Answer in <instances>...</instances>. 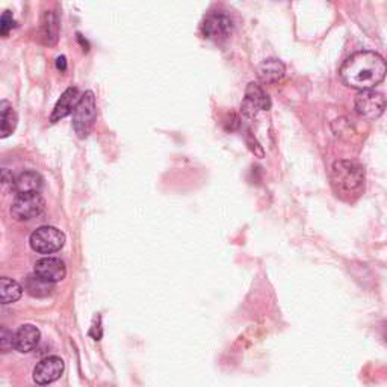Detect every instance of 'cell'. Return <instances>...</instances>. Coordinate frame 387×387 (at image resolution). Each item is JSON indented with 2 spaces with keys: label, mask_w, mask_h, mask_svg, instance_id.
Segmentation results:
<instances>
[{
  "label": "cell",
  "mask_w": 387,
  "mask_h": 387,
  "mask_svg": "<svg viewBox=\"0 0 387 387\" xmlns=\"http://www.w3.org/2000/svg\"><path fill=\"white\" fill-rule=\"evenodd\" d=\"M387 75V64L380 55L361 50L343 62L341 76L346 85L360 91H369L381 84Z\"/></svg>",
  "instance_id": "cell-1"
},
{
  "label": "cell",
  "mask_w": 387,
  "mask_h": 387,
  "mask_svg": "<svg viewBox=\"0 0 387 387\" xmlns=\"http://www.w3.org/2000/svg\"><path fill=\"white\" fill-rule=\"evenodd\" d=\"M330 182L339 197L352 200L365 188V171L352 160H337L330 169Z\"/></svg>",
  "instance_id": "cell-2"
},
{
  "label": "cell",
  "mask_w": 387,
  "mask_h": 387,
  "mask_svg": "<svg viewBox=\"0 0 387 387\" xmlns=\"http://www.w3.org/2000/svg\"><path fill=\"white\" fill-rule=\"evenodd\" d=\"M97 118V104L95 97L91 91H86L77 103L73 112V127L79 138H86L91 133Z\"/></svg>",
  "instance_id": "cell-3"
},
{
  "label": "cell",
  "mask_w": 387,
  "mask_h": 387,
  "mask_svg": "<svg viewBox=\"0 0 387 387\" xmlns=\"http://www.w3.org/2000/svg\"><path fill=\"white\" fill-rule=\"evenodd\" d=\"M29 244L39 254H52L59 252L66 244V235L52 225H41L30 235Z\"/></svg>",
  "instance_id": "cell-4"
},
{
  "label": "cell",
  "mask_w": 387,
  "mask_h": 387,
  "mask_svg": "<svg viewBox=\"0 0 387 387\" xmlns=\"http://www.w3.org/2000/svg\"><path fill=\"white\" fill-rule=\"evenodd\" d=\"M46 207V201L39 192L20 194L15 197L11 206V215L17 221H29L34 220L38 215H41Z\"/></svg>",
  "instance_id": "cell-5"
},
{
  "label": "cell",
  "mask_w": 387,
  "mask_h": 387,
  "mask_svg": "<svg viewBox=\"0 0 387 387\" xmlns=\"http://www.w3.org/2000/svg\"><path fill=\"white\" fill-rule=\"evenodd\" d=\"M201 29H203L206 38L214 39V41H223L232 34L233 20L230 19V15L223 11H214L206 15Z\"/></svg>",
  "instance_id": "cell-6"
},
{
  "label": "cell",
  "mask_w": 387,
  "mask_h": 387,
  "mask_svg": "<svg viewBox=\"0 0 387 387\" xmlns=\"http://www.w3.org/2000/svg\"><path fill=\"white\" fill-rule=\"evenodd\" d=\"M386 97L377 91H361L356 97V111L361 117L374 120L380 117L386 109Z\"/></svg>",
  "instance_id": "cell-7"
},
{
  "label": "cell",
  "mask_w": 387,
  "mask_h": 387,
  "mask_svg": "<svg viewBox=\"0 0 387 387\" xmlns=\"http://www.w3.org/2000/svg\"><path fill=\"white\" fill-rule=\"evenodd\" d=\"M64 369H66V365H64V360L61 357H46L34 369V381L39 386L55 383L64 374Z\"/></svg>",
  "instance_id": "cell-8"
},
{
  "label": "cell",
  "mask_w": 387,
  "mask_h": 387,
  "mask_svg": "<svg viewBox=\"0 0 387 387\" xmlns=\"http://www.w3.org/2000/svg\"><path fill=\"white\" fill-rule=\"evenodd\" d=\"M271 108V100L261 85L249 84L245 91V99L242 103V112L248 118H253L257 115V112L268 111Z\"/></svg>",
  "instance_id": "cell-9"
},
{
  "label": "cell",
  "mask_w": 387,
  "mask_h": 387,
  "mask_svg": "<svg viewBox=\"0 0 387 387\" xmlns=\"http://www.w3.org/2000/svg\"><path fill=\"white\" fill-rule=\"evenodd\" d=\"M34 274L48 283H58L67 276L66 263L56 257H43L34 266Z\"/></svg>",
  "instance_id": "cell-10"
},
{
  "label": "cell",
  "mask_w": 387,
  "mask_h": 387,
  "mask_svg": "<svg viewBox=\"0 0 387 387\" xmlns=\"http://www.w3.org/2000/svg\"><path fill=\"white\" fill-rule=\"evenodd\" d=\"M79 100H80V95H79L77 88L71 86V88H68V90L64 91L58 103L55 104V109L50 115L52 123H56V121L66 118L67 115L71 114V112H75Z\"/></svg>",
  "instance_id": "cell-11"
},
{
  "label": "cell",
  "mask_w": 387,
  "mask_h": 387,
  "mask_svg": "<svg viewBox=\"0 0 387 387\" xmlns=\"http://www.w3.org/2000/svg\"><path fill=\"white\" fill-rule=\"evenodd\" d=\"M39 337H41V333H39V330L35 325L32 324L21 325L17 330V333H15V350L20 352L32 351L34 348H37Z\"/></svg>",
  "instance_id": "cell-12"
},
{
  "label": "cell",
  "mask_w": 387,
  "mask_h": 387,
  "mask_svg": "<svg viewBox=\"0 0 387 387\" xmlns=\"http://www.w3.org/2000/svg\"><path fill=\"white\" fill-rule=\"evenodd\" d=\"M285 64L279 59H266L257 68V76H259L263 84L280 82L285 77Z\"/></svg>",
  "instance_id": "cell-13"
},
{
  "label": "cell",
  "mask_w": 387,
  "mask_h": 387,
  "mask_svg": "<svg viewBox=\"0 0 387 387\" xmlns=\"http://www.w3.org/2000/svg\"><path fill=\"white\" fill-rule=\"evenodd\" d=\"M43 188V179L37 171H23L19 174L17 179L14 180V189L20 194H30V192H39Z\"/></svg>",
  "instance_id": "cell-14"
},
{
  "label": "cell",
  "mask_w": 387,
  "mask_h": 387,
  "mask_svg": "<svg viewBox=\"0 0 387 387\" xmlns=\"http://www.w3.org/2000/svg\"><path fill=\"white\" fill-rule=\"evenodd\" d=\"M0 120H2V123H0V136L6 138L17 126V114H15L12 104L6 100H2V103H0Z\"/></svg>",
  "instance_id": "cell-15"
},
{
  "label": "cell",
  "mask_w": 387,
  "mask_h": 387,
  "mask_svg": "<svg viewBox=\"0 0 387 387\" xmlns=\"http://www.w3.org/2000/svg\"><path fill=\"white\" fill-rule=\"evenodd\" d=\"M23 295V287L12 279L3 277L0 280V301L2 304H11L19 301Z\"/></svg>",
  "instance_id": "cell-16"
},
{
  "label": "cell",
  "mask_w": 387,
  "mask_h": 387,
  "mask_svg": "<svg viewBox=\"0 0 387 387\" xmlns=\"http://www.w3.org/2000/svg\"><path fill=\"white\" fill-rule=\"evenodd\" d=\"M24 289H26L32 296H48L53 290V283H48V281H44L34 274V276H29L26 279Z\"/></svg>",
  "instance_id": "cell-17"
},
{
  "label": "cell",
  "mask_w": 387,
  "mask_h": 387,
  "mask_svg": "<svg viewBox=\"0 0 387 387\" xmlns=\"http://www.w3.org/2000/svg\"><path fill=\"white\" fill-rule=\"evenodd\" d=\"M43 29H44V38H47V43L48 44H55L56 43V35H58V24H56V20L53 17L52 12H47L46 14V21L43 24Z\"/></svg>",
  "instance_id": "cell-18"
},
{
  "label": "cell",
  "mask_w": 387,
  "mask_h": 387,
  "mask_svg": "<svg viewBox=\"0 0 387 387\" xmlns=\"http://www.w3.org/2000/svg\"><path fill=\"white\" fill-rule=\"evenodd\" d=\"M15 348V333H12L10 328L2 327L0 332V350L2 352H8Z\"/></svg>",
  "instance_id": "cell-19"
},
{
  "label": "cell",
  "mask_w": 387,
  "mask_h": 387,
  "mask_svg": "<svg viewBox=\"0 0 387 387\" xmlns=\"http://www.w3.org/2000/svg\"><path fill=\"white\" fill-rule=\"evenodd\" d=\"M14 24H15V21H14L12 14L10 11H5L2 19H0V34H2V37H6L8 34H10L14 28Z\"/></svg>",
  "instance_id": "cell-20"
},
{
  "label": "cell",
  "mask_w": 387,
  "mask_h": 387,
  "mask_svg": "<svg viewBox=\"0 0 387 387\" xmlns=\"http://www.w3.org/2000/svg\"><path fill=\"white\" fill-rule=\"evenodd\" d=\"M58 68H62V70H66V58L64 56H61V58H58Z\"/></svg>",
  "instance_id": "cell-21"
},
{
  "label": "cell",
  "mask_w": 387,
  "mask_h": 387,
  "mask_svg": "<svg viewBox=\"0 0 387 387\" xmlns=\"http://www.w3.org/2000/svg\"><path fill=\"white\" fill-rule=\"evenodd\" d=\"M384 339L387 341V324H386V328H384Z\"/></svg>",
  "instance_id": "cell-22"
}]
</instances>
